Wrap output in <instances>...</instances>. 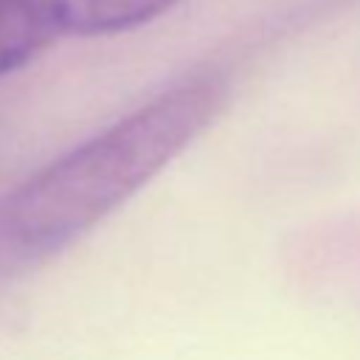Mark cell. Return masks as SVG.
Wrapping results in <instances>:
<instances>
[{
	"label": "cell",
	"instance_id": "6da1fadb",
	"mask_svg": "<svg viewBox=\"0 0 360 360\" xmlns=\"http://www.w3.org/2000/svg\"><path fill=\"white\" fill-rule=\"evenodd\" d=\"M225 101L222 76H188L34 172L0 200V270L79 242L194 143Z\"/></svg>",
	"mask_w": 360,
	"mask_h": 360
},
{
	"label": "cell",
	"instance_id": "7a4b0ae2",
	"mask_svg": "<svg viewBox=\"0 0 360 360\" xmlns=\"http://www.w3.org/2000/svg\"><path fill=\"white\" fill-rule=\"evenodd\" d=\"M59 34H118L158 20L183 0H37Z\"/></svg>",
	"mask_w": 360,
	"mask_h": 360
},
{
	"label": "cell",
	"instance_id": "3957f363",
	"mask_svg": "<svg viewBox=\"0 0 360 360\" xmlns=\"http://www.w3.org/2000/svg\"><path fill=\"white\" fill-rule=\"evenodd\" d=\"M53 37L37 0H0V76L31 62Z\"/></svg>",
	"mask_w": 360,
	"mask_h": 360
}]
</instances>
